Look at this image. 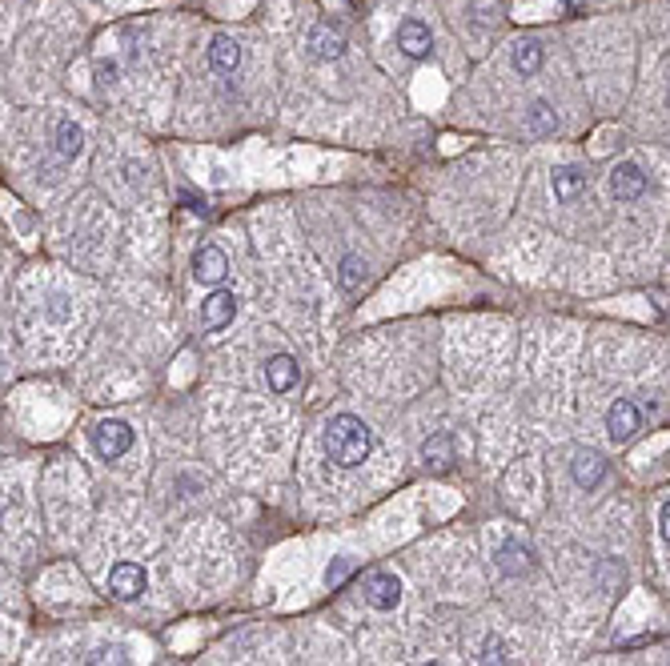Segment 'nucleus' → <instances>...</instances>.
Returning <instances> with one entry per match:
<instances>
[{
	"label": "nucleus",
	"mask_w": 670,
	"mask_h": 666,
	"mask_svg": "<svg viewBox=\"0 0 670 666\" xmlns=\"http://www.w3.org/2000/svg\"><path fill=\"white\" fill-rule=\"evenodd\" d=\"M369 449H374V434H369L362 418H354V413L330 418V426H325V454H330L333 466L354 470V466H362L369 457Z\"/></svg>",
	"instance_id": "f257e3e1"
},
{
	"label": "nucleus",
	"mask_w": 670,
	"mask_h": 666,
	"mask_svg": "<svg viewBox=\"0 0 670 666\" xmlns=\"http://www.w3.org/2000/svg\"><path fill=\"white\" fill-rule=\"evenodd\" d=\"M93 446H97V454L105 457V462H117V457H125L128 449H133V430H128L125 422H97Z\"/></svg>",
	"instance_id": "f03ea898"
},
{
	"label": "nucleus",
	"mask_w": 670,
	"mask_h": 666,
	"mask_svg": "<svg viewBox=\"0 0 670 666\" xmlns=\"http://www.w3.org/2000/svg\"><path fill=\"white\" fill-rule=\"evenodd\" d=\"M642 430V413H639V405L634 402H626V397H618L614 405L606 410V434H610V442H630L634 434Z\"/></svg>",
	"instance_id": "7ed1b4c3"
},
{
	"label": "nucleus",
	"mask_w": 670,
	"mask_h": 666,
	"mask_svg": "<svg viewBox=\"0 0 670 666\" xmlns=\"http://www.w3.org/2000/svg\"><path fill=\"white\" fill-rule=\"evenodd\" d=\"M362 594L374 610H393L401 602V582L393 574H385V570H374V574L362 578Z\"/></svg>",
	"instance_id": "20e7f679"
},
{
	"label": "nucleus",
	"mask_w": 670,
	"mask_h": 666,
	"mask_svg": "<svg viewBox=\"0 0 670 666\" xmlns=\"http://www.w3.org/2000/svg\"><path fill=\"white\" fill-rule=\"evenodd\" d=\"M610 193H614L618 201H639V197L647 193V173L634 165V161H618V165L610 169Z\"/></svg>",
	"instance_id": "39448f33"
},
{
	"label": "nucleus",
	"mask_w": 670,
	"mask_h": 666,
	"mask_svg": "<svg viewBox=\"0 0 670 666\" xmlns=\"http://www.w3.org/2000/svg\"><path fill=\"white\" fill-rule=\"evenodd\" d=\"M109 591H113V599H121V602L141 599V591H145V566H137V562H117V566L109 570Z\"/></svg>",
	"instance_id": "423d86ee"
},
{
	"label": "nucleus",
	"mask_w": 670,
	"mask_h": 666,
	"mask_svg": "<svg viewBox=\"0 0 670 666\" xmlns=\"http://www.w3.org/2000/svg\"><path fill=\"white\" fill-rule=\"evenodd\" d=\"M225 273H229V257L221 253L217 245L197 249V257H193V278L197 281H201V285H221V281H225Z\"/></svg>",
	"instance_id": "0eeeda50"
},
{
	"label": "nucleus",
	"mask_w": 670,
	"mask_h": 666,
	"mask_svg": "<svg viewBox=\"0 0 670 666\" xmlns=\"http://www.w3.org/2000/svg\"><path fill=\"white\" fill-rule=\"evenodd\" d=\"M205 330H225L229 322L237 317V297L229 289H213L209 297H205Z\"/></svg>",
	"instance_id": "6e6552de"
},
{
	"label": "nucleus",
	"mask_w": 670,
	"mask_h": 666,
	"mask_svg": "<svg viewBox=\"0 0 670 666\" xmlns=\"http://www.w3.org/2000/svg\"><path fill=\"white\" fill-rule=\"evenodd\" d=\"M297 377H302V369H297V361L289 353H278V358L265 361V382H269L273 394H289L297 386Z\"/></svg>",
	"instance_id": "1a4fd4ad"
},
{
	"label": "nucleus",
	"mask_w": 670,
	"mask_h": 666,
	"mask_svg": "<svg viewBox=\"0 0 670 666\" xmlns=\"http://www.w3.org/2000/svg\"><path fill=\"white\" fill-rule=\"evenodd\" d=\"M309 53L317 60H338L346 53V37H341V29H333V24H317L313 32H309Z\"/></svg>",
	"instance_id": "9d476101"
},
{
	"label": "nucleus",
	"mask_w": 670,
	"mask_h": 666,
	"mask_svg": "<svg viewBox=\"0 0 670 666\" xmlns=\"http://www.w3.org/2000/svg\"><path fill=\"white\" fill-rule=\"evenodd\" d=\"M550 185H554V197H558V201L570 205V201H578V197L586 193V173L574 169V165H562V169H554Z\"/></svg>",
	"instance_id": "9b49d317"
},
{
	"label": "nucleus",
	"mask_w": 670,
	"mask_h": 666,
	"mask_svg": "<svg viewBox=\"0 0 670 666\" xmlns=\"http://www.w3.org/2000/svg\"><path fill=\"white\" fill-rule=\"evenodd\" d=\"M530 566H534V555H530L522 542H502L498 546V570L502 574H510V578H518V574H530Z\"/></svg>",
	"instance_id": "f8f14e48"
},
{
	"label": "nucleus",
	"mask_w": 670,
	"mask_h": 666,
	"mask_svg": "<svg viewBox=\"0 0 670 666\" xmlns=\"http://www.w3.org/2000/svg\"><path fill=\"white\" fill-rule=\"evenodd\" d=\"M398 49L406 57H414V60H422L429 57V49H434V40H429V29L426 24H418V21H406L398 29Z\"/></svg>",
	"instance_id": "ddd939ff"
},
{
	"label": "nucleus",
	"mask_w": 670,
	"mask_h": 666,
	"mask_svg": "<svg viewBox=\"0 0 670 666\" xmlns=\"http://www.w3.org/2000/svg\"><path fill=\"white\" fill-rule=\"evenodd\" d=\"M603 478H606L603 454H595V449H582V454H574V482H578V486L595 490Z\"/></svg>",
	"instance_id": "4468645a"
},
{
	"label": "nucleus",
	"mask_w": 670,
	"mask_h": 666,
	"mask_svg": "<svg viewBox=\"0 0 670 666\" xmlns=\"http://www.w3.org/2000/svg\"><path fill=\"white\" fill-rule=\"evenodd\" d=\"M542 60H546V53H542V45H538V40H518V45H514V53H510L514 73H522V76H534L538 68H542Z\"/></svg>",
	"instance_id": "2eb2a0df"
},
{
	"label": "nucleus",
	"mask_w": 670,
	"mask_h": 666,
	"mask_svg": "<svg viewBox=\"0 0 670 666\" xmlns=\"http://www.w3.org/2000/svg\"><path fill=\"white\" fill-rule=\"evenodd\" d=\"M526 129L534 137H554L558 133V112L550 101H534V105L526 109Z\"/></svg>",
	"instance_id": "dca6fc26"
},
{
	"label": "nucleus",
	"mask_w": 670,
	"mask_h": 666,
	"mask_svg": "<svg viewBox=\"0 0 670 666\" xmlns=\"http://www.w3.org/2000/svg\"><path fill=\"white\" fill-rule=\"evenodd\" d=\"M209 65L217 68V73H234V68L242 65V49H237V40L213 37V45H209Z\"/></svg>",
	"instance_id": "f3484780"
},
{
	"label": "nucleus",
	"mask_w": 670,
	"mask_h": 666,
	"mask_svg": "<svg viewBox=\"0 0 670 666\" xmlns=\"http://www.w3.org/2000/svg\"><path fill=\"white\" fill-rule=\"evenodd\" d=\"M422 457H426V466L429 470H450V462H454V438L450 434H434L426 442V449H422Z\"/></svg>",
	"instance_id": "a211bd4d"
},
{
	"label": "nucleus",
	"mask_w": 670,
	"mask_h": 666,
	"mask_svg": "<svg viewBox=\"0 0 670 666\" xmlns=\"http://www.w3.org/2000/svg\"><path fill=\"white\" fill-rule=\"evenodd\" d=\"M81 149H84L81 125H73V120H61V125H57V153H61L65 161H73Z\"/></svg>",
	"instance_id": "6ab92c4d"
},
{
	"label": "nucleus",
	"mask_w": 670,
	"mask_h": 666,
	"mask_svg": "<svg viewBox=\"0 0 670 666\" xmlns=\"http://www.w3.org/2000/svg\"><path fill=\"white\" fill-rule=\"evenodd\" d=\"M338 278H341V289L354 293V289H362V285H366L369 265L362 262V257H346V262H341V273H338Z\"/></svg>",
	"instance_id": "aec40b11"
},
{
	"label": "nucleus",
	"mask_w": 670,
	"mask_h": 666,
	"mask_svg": "<svg viewBox=\"0 0 670 666\" xmlns=\"http://www.w3.org/2000/svg\"><path fill=\"white\" fill-rule=\"evenodd\" d=\"M89 666H133V662H128V654L121 651V646H105V651L93 654Z\"/></svg>",
	"instance_id": "412c9836"
},
{
	"label": "nucleus",
	"mask_w": 670,
	"mask_h": 666,
	"mask_svg": "<svg viewBox=\"0 0 670 666\" xmlns=\"http://www.w3.org/2000/svg\"><path fill=\"white\" fill-rule=\"evenodd\" d=\"M478 662H482V666H506V646L498 643V638H486V643H482V654H478Z\"/></svg>",
	"instance_id": "4be33fe9"
},
{
	"label": "nucleus",
	"mask_w": 670,
	"mask_h": 666,
	"mask_svg": "<svg viewBox=\"0 0 670 666\" xmlns=\"http://www.w3.org/2000/svg\"><path fill=\"white\" fill-rule=\"evenodd\" d=\"M658 534H663V542L670 546V502L663 506V514H658Z\"/></svg>",
	"instance_id": "5701e85b"
},
{
	"label": "nucleus",
	"mask_w": 670,
	"mask_h": 666,
	"mask_svg": "<svg viewBox=\"0 0 670 666\" xmlns=\"http://www.w3.org/2000/svg\"><path fill=\"white\" fill-rule=\"evenodd\" d=\"M97 73H101V84H113V81H117V60H105Z\"/></svg>",
	"instance_id": "b1692460"
},
{
	"label": "nucleus",
	"mask_w": 670,
	"mask_h": 666,
	"mask_svg": "<svg viewBox=\"0 0 670 666\" xmlns=\"http://www.w3.org/2000/svg\"><path fill=\"white\" fill-rule=\"evenodd\" d=\"M426 666H442V662H426Z\"/></svg>",
	"instance_id": "393cba45"
}]
</instances>
